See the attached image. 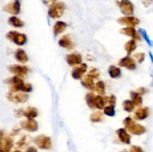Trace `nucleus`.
I'll return each instance as SVG.
<instances>
[{
    "mask_svg": "<svg viewBox=\"0 0 153 152\" xmlns=\"http://www.w3.org/2000/svg\"><path fill=\"white\" fill-rule=\"evenodd\" d=\"M7 83L10 85V92H29L32 91V86L31 83H25L24 80L22 77H19L18 76H13L10 77L5 80Z\"/></svg>",
    "mask_w": 153,
    "mask_h": 152,
    "instance_id": "obj_1",
    "label": "nucleus"
},
{
    "mask_svg": "<svg viewBox=\"0 0 153 152\" xmlns=\"http://www.w3.org/2000/svg\"><path fill=\"white\" fill-rule=\"evenodd\" d=\"M126 130L134 135H141L146 132V128L142 125L136 123L131 117H126L123 120Z\"/></svg>",
    "mask_w": 153,
    "mask_h": 152,
    "instance_id": "obj_2",
    "label": "nucleus"
},
{
    "mask_svg": "<svg viewBox=\"0 0 153 152\" xmlns=\"http://www.w3.org/2000/svg\"><path fill=\"white\" fill-rule=\"evenodd\" d=\"M66 8V5L63 2H55L50 6L49 10H48V14L51 18H59L64 13V10Z\"/></svg>",
    "mask_w": 153,
    "mask_h": 152,
    "instance_id": "obj_3",
    "label": "nucleus"
},
{
    "mask_svg": "<svg viewBox=\"0 0 153 152\" xmlns=\"http://www.w3.org/2000/svg\"><path fill=\"white\" fill-rule=\"evenodd\" d=\"M6 37L18 46H22L27 42V37L25 34H20V33L15 31H9L6 34Z\"/></svg>",
    "mask_w": 153,
    "mask_h": 152,
    "instance_id": "obj_4",
    "label": "nucleus"
},
{
    "mask_svg": "<svg viewBox=\"0 0 153 152\" xmlns=\"http://www.w3.org/2000/svg\"><path fill=\"white\" fill-rule=\"evenodd\" d=\"M6 97L10 101L19 104V103H25L28 100V95L23 92H9L8 93H7Z\"/></svg>",
    "mask_w": 153,
    "mask_h": 152,
    "instance_id": "obj_5",
    "label": "nucleus"
},
{
    "mask_svg": "<svg viewBox=\"0 0 153 152\" xmlns=\"http://www.w3.org/2000/svg\"><path fill=\"white\" fill-rule=\"evenodd\" d=\"M34 142L39 148L41 149H50L52 146L50 137L45 135H39L34 139Z\"/></svg>",
    "mask_w": 153,
    "mask_h": 152,
    "instance_id": "obj_6",
    "label": "nucleus"
},
{
    "mask_svg": "<svg viewBox=\"0 0 153 152\" xmlns=\"http://www.w3.org/2000/svg\"><path fill=\"white\" fill-rule=\"evenodd\" d=\"M118 4L120 11L126 16H129L134 13V6L129 0H120Z\"/></svg>",
    "mask_w": 153,
    "mask_h": 152,
    "instance_id": "obj_7",
    "label": "nucleus"
},
{
    "mask_svg": "<svg viewBox=\"0 0 153 152\" xmlns=\"http://www.w3.org/2000/svg\"><path fill=\"white\" fill-rule=\"evenodd\" d=\"M9 71L19 77H25L28 72V68L24 65H10L8 67Z\"/></svg>",
    "mask_w": 153,
    "mask_h": 152,
    "instance_id": "obj_8",
    "label": "nucleus"
},
{
    "mask_svg": "<svg viewBox=\"0 0 153 152\" xmlns=\"http://www.w3.org/2000/svg\"><path fill=\"white\" fill-rule=\"evenodd\" d=\"M38 115V111L35 107H27L26 109H20L16 112L17 116H25L27 119H34Z\"/></svg>",
    "mask_w": 153,
    "mask_h": 152,
    "instance_id": "obj_9",
    "label": "nucleus"
},
{
    "mask_svg": "<svg viewBox=\"0 0 153 152\" xmlns=\"http://www.w3.org/2000/svg\"><path fill=\"white\" fill-rule=\"evenodd\" d=\"M3 10L13 15L19 14L20 12V0H13L4 6Z\"/></svg>",
    "mask_w": 153,
    "mask_h": 152,
    "instance_id": "obj_10",
    "label": "nucleus"
},
{
    "mask_svg": "<svg viewBox=\"0 0 153 152\" xmlns=\"http://www.w3.org/2000/svg\"><path fill=\"white\" fill-rule=\"evenodd\" d=\"M87 69H88V66L85 63L78 64L72 70V77L76 80L82 78L83 75L87 72Z\"/></svg>",
    "mask_w": 153,
    "mask_h": 152,
    "instance_id": "obj_11",
    "label": "nucleus"
},
{
    "mask_svg": "<svg viewBox=\"0 0 153 152\" xmlns=\"http://www.w3.org/2000/svg\"><path fill=\"white\" fill-rule=\"evenodd\" d=\"M120 66L125 67L129 70H134L136 69V63L133 58L130 56H126L124 58H121L118 63Z\"/></svg>",
    "mask_w": 153,
    "mask_h": 152,
    "instance_id": "obj_12",
    "label": "nucleus"
},
{
    "mask_svg": "<svg viewBox=\"0 0 153 152\" xmlns=\"http://www.w3.org/2000/svg\"><path fill=\"white\" fill-rule=\"evenodd\" d=\"M20 126L22 129L30 132H34L38 129V124L34 119H26L20 123Z\"/></svg>",
    "mask_w": 153,
    "mask_h": 152,
    "instance_id": "obj_13",
    "label": "nucleus"
},
{
    "mask_svg": "<svg viewBox=\"0 0 153 152\" xmlns=\"http://www.w3.org/2000/svg\"><path fill=\"white\" fill-rule=\"evenodd\" d=\"M117 22L121 25H128V26H135V25H138L140 20L137 18L134 17V16H123V17H120L117 19Z\"/></svg>",
    "mask_w": 153,
    "mask_h": 152,
    "instance_id": "obj_14",
    "label": "nucleus"
},
{
    "mask_svg": "<svg viewBox=\"0 0 153 152\" xmlns=\"http://www.w3.org/2000/svg\"><path fill=\"white\" fill-rule=\"evenodd\" d=\"M66 61L70 66H75L82 63V55L79 53L68 54L66 56Z\"/></svg>",
    "mask_w": 153,
    "mask_h": 152,
    "instance_id": "obj_15",
    "label": "nucleus"
},
{
    "mask_svg": "<svg viewBox=\"0 0 153 152\" xmlns=\"http://www.w3.org/2000/svg\"><path fill=\"white\" fill-rule=\"evenodd\" d=\"M58 44L61 47L65 48L67 49H72L74 46V44L73 43L71 37L69 34H66V35L63 36L58 41Z\"/></svg>",
    "mask_w": 153,
    "mask_h": 152,
    "instance_id": "obj_16",
    "label": "nucleus"
},
{
    "mask_svg": "<svg viewBox=\"0 0 153 152\" xmlns=\"http://www.w3.org/2000/svg\"><path fill=\"white\" fill-rule=\"evenodd\" d=\"M120 33L122 34H125V35L128 36V37H132L133 40H140V36L137 34L135 28L132 26H128L126 28H123L120 30Z\"/></svg>",
    "mask_w": 153,
    "mask_h": 152,
    "instance_id": "obj_17",
    "label": "nucleus"
},
{
    "mask_svg": "<svg viewBox=\"0 0 153 152\" xmlns=\"http://www.w3.org/2000/svg\"><path fill=\"white\" fill-rule=\"evenodd\" d=\"M117 134L119 137L120 140L125 144H130L131 142V137L127 133L126 130L124 128H120L117 131Z\"/></svg>",
    "mask_w": 153,
    "mask_h": 152,
    "instance_id": "obj_18",
    "label": "nucleus"
},
{
    "mask_svg": "<svg viewBox=\"0 0 153 152\" xmlns=\"http://www.w3.org/2000/svg\"><path fill=\"white\" fill-rule=\"evenodd\" d=\"M149 111L148 107H140L134 113V119L137 120H143L149 116Z\"/></svg>",
    "mask_w": 153,
    "mask_h": 152,
    "instance_id": "obj_19",
    "label": "nucleus"
},
{
    "mask_svg": "<svg viewBox=\"0 0 153 152\" xmlns=\"http://www.w3.org/2000/svg\"><path fill=\"white\" fill-rule=\"evenodd\" d=\"M81 83L83 86H85L86 89H90L91 91L95 90V84H94V79L91 78V77H88V76L85 75L82 76V81Z\"/></svg>",
    "mask_w": 153,
    "mask_h": 152,
    "instance_id": "obj_20",
    "label": "nucleus"
},
{
    "mask_svg": "<svg viewBox=\"0 0 153 152\" xmlns=\"http://www.w3.org/2000/svg\"><path fill=\"white\" fill-rule=\"evenodd\" d=\"M15 58L21 63H25L28 61V58L26 53L22 49H18L15 52Z\"/></svg>",
    "mask_w": 153,
    "mask_h": 152,
    "instance_id": "obj_21",
    "label": "nucleus"
},
{
    "mask_svg": "<svg viewBox=\"0 0 153 152\" xmlns=\"http://www.w3.org/2000/svg\"><path fill=\"white\" fill-rule=\"evenodd\" d=\"M67 26V24L65 22H62V21H58V22H57L53 26V33L55 34V36H57L58 34H60L61 33L64 32L65 31Z\"/></svg>",
    "mask_w": 153,
    "mask_h": 152,
    "instance_id": "obj_22",
    "label": "nucleus"
},
{
    "mask_svg": "<svg viewBox=\"0 0 153 152\" xmlns=\"http://www.w3.org/2000/svg\"><path fill=\"white\" fill-rule=\"evenodd\" d=\"M130 95H131V101L133 102V104L135 106H140L143 102V100H142V97L138 92H134V91H131L130 92Z\"/></svg>",
    "mask_w": 153,
    "mask_h": 152,
    "instance_id": "obj_23",
    "label": "nucleus"
},
{
    "mask_svg": "<svg viewBox=\"0 0 153 152\" xmlns=\"http://www.w3.org/2000/svg\"><path fill=\"white\" fill-rule=\"evenodd\" d=\"M7 22H8L9 25H12L15 28H21L24 25L23 22L16 16H10V17H9Z\"/></svg>",
    "mask_w": 153,
    "mask_h": 152,
    "instance_id": "obj_24",
    "label": "nucleus"
},
{
    "mask_svg": "<svg viewBox=\"0 0 153 152\" xmlns=\"http://www.w3.org/2000/svg\"><path fill=\"white\" fill-rule=\"evenodd\" d=\"M12 147H13V140L8 137L3 138L2 146H1V148L0 149H3L4 151L9 152L10 149L12 148Z\"/></svg>",
    "mask_w": 153,
    "mask_h": 152,
    "instance_id": "obj_25",
    "label": "nucleus"
},
{
    "mask_svg": "<svg viewBox=\"0 0 153 152\" xmlns=\"http://www.w3.org/2000/svg\"><path fill=\"white\" fill-rule=\"evenodd\" d=\"M30 141H31V137L27 135H25L22 138H20V139L16 142V145L19 148H23L26 147L29 144Z\"/></svg>",
    "mask_w": 153,
    "mask_h": 152,
    "instance_id": "obj_26",
    "label": "nucleus"
},
{
    "mask_svg": "<svg viewBox=\"0 0 153 152\" xmlns=\"http://www.w3.org/2000/svg\"><path fill=\"white\" fill-rule=\"evenodd\" d=\"M136 48H137V45H136L135 40H129V41H128L125 44V49L127 53H128V55L132 53L135 50Z\"/></svg>",
    "mask_w": 153,
    "mask_h": 152,
    "instance_id": "obj_27",
    "label": "nucleus"
},
{
    "mask_svg": "<svg viewBox=\"0 0 153 152\" xmlns=\"http://www.w3.org/2000/svg\"><path fill=\"white\" fill-rule=\"evenodd\" d=\"M108 73L111 77L113 78H117L120 76L121 70L120 69L116 67L115 66H111L108 69Z\"/></svg>",
    "mask_w": 153,
    "mask_h": 152,
    "instance_id": "obj_28",
    "label": "nucleus"
},
{
    "mask_svg": "<svg viewBox=\"0 0 153 152\" xmlns=\"http://www.w3.org/2000/svg\"><path fill=\"white\" fill-rule=\"evenodd\" d=\"M85 100H86L87 104L88 107L91 109L95 108V104H94V101H95V95L94 93H88L85 96Z\"/></svg>",
    "mask_w": 153,
    "mask_h": 152,
    "instance_id": "obj_29",
    "label": "nucleus"
},
{
    "mask_svg": "<svg viewBox=\"0 0 153 152\" xmlns=\"http://www.w3.org/2000/svg\"><path fill=\"white\" fill-rule=\"evenodd\" d=\"M104 102H105V107L106 106H112V107H115L116 105V97L114 95H111L110 96L104 97Z\"/></svg>",
    "mask_w": 153,
    "mask_h": 152,
    "instance_id": "obj_30",
    "label": "nucleus"
},
{
    "mask_svg": "<svg viewBox=\"0 0 153 152\" xmlns=\"http://www.w3.org/2000/svg\"><path fill=\"white\" fill-rule=\"evenodd\" d=\"M134 107H135V105L130 100H126V101H124L123 102V107L124 110H126L128 113L132 112L134 110Z\"/></svg>",
    "mask_w": 153,
    "mask_h": 152,
    "instance_id": "obj_31",
    "label": "nucleus"
},
{
    "mask_svg": "<svg viewBox=\"0 0 153 152\" xmlns=\"http://www.w3.org/2000/svg\"><path fill=\"white\" fill-rule=\"evenodd\" d=\"M103 113L100 111H97L92 113L90 116V119L93 122H100L102 120Z\"/></svg>",
    "mask_w": 153,
    "mask_h": 152,
    "instance_id": "obj_32",
    "label": "nucleus"
},
{
    "mask_svg": "<svg viewBox=\"0 0 153 152\" xmlns=\"http://www.w3.org/2000/svg\"><path fill=\"white\" fill-rule=\"evenodd\" d=\"M94 104H95V107H97V108L100 109V110L104 109L105 102L103 97H102L101 95H97V96H95Z\"/></svg>",
    "mask_w": 153,
    "mask_h": 152,
    "instance_id": "obj_33",
    "label": "nucleus"
},
{
    "mask_svg": "<svg viewBox=\"0 0 153 152\" xmlns=\"http://www.w3.org/2000/svg\"><path fill=\"white\" fill-rule=\"evenodd\" d=\"M95 89L100 94V95H104L105 93V88L104 82L102 81V80L97 82L95 86Z\"/></svg>",
    "mask_w": 153,
    "mask_h": 152,
    "instance_id": "obj_34",
    "label": "nucleus"
},
{
    "mask_svg": "<svg viewBox=\"0 0 153 152\" xmlns=\"http://www.w3.org/2000/svg\"><path fill=\"white\" fill-rule=\"evenodd\" d=\"M139 32H140V35L143 37V38L144 39L145 41L147 43V44L149 45V46H151V47H152V46H153V42L150 40V39H149V36H148L147 32H146V30L143 29V28H140V29H139Z\"/></svg>",
    "mask_w": 153,
    "mask_h": 152,
    "instance_id": "obj_35",
    "label": "nucleus"
},
{
    "mask_svg": "<svg viewBox=\"0 0 153 152\" xmlns=\"http://www.w3.org/2000/svg\"><path fill=\"white\" fill-rule=\"evenodd\" d=\"M100 75V72L97 69H95V68L91 69L88 71V74H87V76H88V77H91V78L93 79L97 78V77H99V76Z\"/></svg>",
    "mask_w": 153,
    "mask_h": 152,
    "instance_id": "obj_36",
    "label": "nucleus"
},
{
    "mask_svg": "<svg viewBox=\"0 0 153 152\" xmlns=\"http://www.w3.org/2000/svg\"><path fill=\"white\" fill-rule=\"evenodd\" d=\"M104 113L108 116H114L115 115L114 107H112V106H106V107H105Z\"/></svg>",
    "mask_w": 153,
    "mask_h": 152,
    "instance_id": "obj_37",
    "label": "nucleus"
},
{
    "mask_svg": "<svg viewBox=\"0 0 153 152\" xmlns=\"http://www.w3.org/2000/svg\"><path fill=\"white\" fill-rule=\"evenodd\" d=\"M134 57L139 63H141L145 59V55L143 53H137L134 55Z\"/></svg>",
    "mask_w": 153,
    "mask_h": 152,
    "instance_id": "obj_38",
    "label": "nucleus"
},
{
    "mask_svg": "<svg viewBox=\"0 0 153 152\" xmlns=\"http://www.w3.org/2000/svg\"><path fill=\"white\" fill-rule=\"evenodd\" d=\"M129 152H144L142 149L141 147L137 145H131L130 147V151Z\"/></svg>",
    "mask_w": 153,
    "mask_h": 152,
    "instance_id": "obj_39",
    "label": "nucleus"
},
{
    "mask_svg": "<svg viewBox=\"0 0 153 152\" xmlns=\"http://www.w3.org/2000/svg\"><path fill=\"white\" fill-rule=\"evenodd\" d=\"M42 1H43V2L46 5L51 6L52 4H53L54 3H55V1H56L57 0H42Z\"/></svg>",
    "mask_w": 153,
    "mask_h": 152,
    "instance_id": "obj_40",
    "label": "nucleus"
},
{
    "mask_svg": "<svg viewBox=\"0 0 153 152\" xmlns=\"http://www.w3.org/2000/svg\"><path fill=\"white\" fill-rule=\"evenodd\" d=\"M142 1H143V4H144L145 7H148L153 2V0H143Z\"/></svg>",
    "mask_w": 153,
    "mask_h": 152,
    "instance_id": "obj_41",
    "label": "nucleus"
},
{
    "mask_svg": "<svg viewBox=\"0 0 153 152\" xmlns=\"http://www.w3.org/2000/svg\"><path fill=\"white\" fill-rule=\"evenodd\" d=\"M146 89H145V88H143V87H140V88H139L138 89H137V92H138L139 94H140V95H143V94H145L146 92Z\"/></svg>",
    "mask_w": 153,
    "mask_h": 152,
    "instance_id": "obj_42",
    "label": "nucleus"
},
{
    "mask_svg": "<svg viewBox=\"0 0 153 152\" xmlns=\"http://www.w3.org/2000/svg\"><path fill=\"white\" fill-rule=\"evenodd\" d=\"M25 152H37V150L36 148L33 147V146H31V147H29L28 149H27Z\"/></svg>",
    "mask_w": 153,
    "mask_h": 152,
    "instance_id": "obj_43",
    "label": "nucleus"
},
{
    "mask_svg": "<svg viewBox=\"0 0 153 152\" xmlns=\"http://www.w3.org/2000/svg\"><path fill=\"white\" fill-rule=\"evenodd\" d=\"M149 57H150L151 61H152V63H153V55H152V52H149Z\"/></svg>",
    "mask_w": 153,
    "mask_h": 152,
    "instance_id": "obj_44",
    "label": "nucleus"
},
{
    "mask_svg": "<svg viewBox=\"0 0 153 152\" xmlns=\"http://www.w3.org/2000/svg\"><path fill=\"white\" fill-rule=\"evenodd\" d=\"M151 75H152V83H151V86H153V71H152V74H151Z\"/></svg>",
    "mask_w": 153,
    "mask_h": 152,
    "instance_id": "obj_45",
    "label": "nucleus"
},
{
    "mask_svg": "<svg viewBox=\"0 0 153 152\" xmlns=\"http://www.w3.org/2000/svg\"><path fill=\"white\" fill-rule=\"evenodd\" d=\"M0 152H8V151H4L3 149H0Z\"/></svg>",
    "mask_w": 153,
    "mask_h": 152,
    "instance_id": "obj_46",
    "label": "nucleus"
},
{
    "mask_svg": "<svg viewBox=\"0 0 153 152\" xmlns=\"http://www.w3.org/2000/svg\"><path fill=\"white\" fill-rule=\"evenodd\" d=\"M120 152H129V151H126V150H124V151H120Z\"/></svg>",
    "mask_w": 153,
    "mask_h": 152,
    "instance_id": "obj_47",
    "label": "nucleus"
},
{
    "mask_svg": "<svg viewBox=\"0 0 153 152\" xmlns=\"http://www.w3.org/2000/svg\"><path fill=\"white\" fill-rule=\"evenodd\" d=\"M13 152H22V151H15Z\"/></svg>",
    "mask_w": 153,
    "mask_h": 152,
    "instance_id": "obj_48",
    "label": "nucleus"
}]
</instances>
